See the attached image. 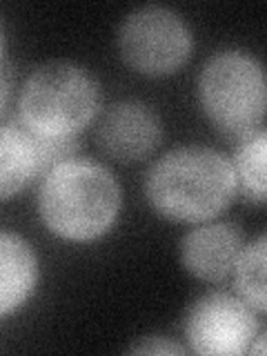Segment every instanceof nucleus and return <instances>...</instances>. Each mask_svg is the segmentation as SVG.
Masks as SVG:
<instances>
[{
    "label": "nucleus",
    "mask_w": 267,
    "mask_h": 356,
    "mask_svg": "<svg viewBox=\"0 0 267 356\" xmlns=\"http://www.w3.org/2000/svg\"><path fill=\"white\" fill-rule=\"evenodd\" d=\"M38 281V261L16 234L0 232V316L18 309Z\"/></svg>",
    "instance_id": "nucleus-10"
},
{
    "label": "nucleus",
    "mask_w": 267,
    "mask_h": 356,
    "mask_svg": "<svg viewBox=\"0 0 267 356\" xmlns=\"http://www.w3.org/2000/svg\"><path fill=\"white\" fill-rule=\"evenodd\" d=\"M265 236H261L250 248H243L236 263H234V283H236L238 296L248 303L256 314L267 309L265 298Z\"/></svg>",
    "instance_id": "nucleus-12"
},
{
    "label": "nucleus",
    "mask_w": 267,
    "mask_h": 356,
    "mask_svg": "<svg viewBox=\"0 0 267 356\" xmlns=\"http://www.w3.org/2000/svg\"><path fill=\"white\" fill-rule=\"evenodd\" d=\"M0 60H3V36H0Z\"/></svg>",
    "instance_id": "nucleus-15"
},
{
    "label": "nucleus",
    "mask_w": 267,
    "mask_h": 356,
    "mask_svg": "<svg viewBox=\"0 0 267 356\" xmlns=\"http://www.w3.org/2000/svg\"><path fill=\"white\" fill-rule=\"evenodd\" d=\"M94 76L72 63H47L22 85L18 122L36 136L76 138L98 114Z\"/></svg>",
    "instance_id": "nucleus-3"
},
{
    "label": "nucleus",
    "mask_w": 267,
    "mask_h": 356,
    "mask_svg": "<svg viewBox=\"0 0 267 356\" xmlns=\"http://www.w3.org/2000/svg\"><path fill=\"white\" fill-rule=\"evenodd\" d=\"M120 54L145 76H170L187 63L192 36L183 18L167 7H143L122 20Z\"/></svg>",
    "instance_id": "nucleus-5"
},
{
    "label": "nucleus",
    "mask_w": 267,
    "mask_h": 356,
    "mask_svg": "<svg viewBox=\"0 0 267 356\" xmlns=\"http://www.w3.org/2000/svg\"><path fill=\"white\" fill-rule=\"evenodd\" d=\"M129 352L131 354H183V348L165 337H152L136 343Z\"/></svg>",
    "instance_id": "nucleus-13"
},
{
    "label": "nucleus",
    "mask_w": 267,
    "mask_h": 356,
    "mask_svg": "<svg viewBox=\"0 0 267 356\" xmlns=\"http://www.w3.org/2000/svg\"><path fill=\"white\" fill-rule=\"evenodd\" d=\"M243 250V234L232 222H209L194 227L183 238L181 261L185 270L200 281L218 283L234 272Z\"/></svg>",
    "instance_id": "nucleus-8"
},
{
    "label": "nucleus",
    "mask_w": 267,
    "mask_h": 356,
    "mask_svg": "<svg viewBox=\"0 0 267 356\" xmlns=\"http://www.w3.org/2000/svg\"><path fill=\"white\" fill-rule=\"evenodd\" d=\"M265 154H267V134L261 127L259 131L241 138L232 167L236 174L238 189L254 203H265L267 178H265Z\"/></svg>",
    "instance_id": "nucleus-11"
},
{
    "label": "nucleus",
    "mask_w": 267,
    "mask_h": 356,
    "mask_svg": "<svg viewBox=\"0 0 267 356\" xmlns=\"http://www.w3.org/2000/svg\"><path fill=\"white\" fill-rule=\"evenodd\" d=\"M198 98L207 118L227 136L241 140L259 131L267 105L261 63L243 51L211 56L200 72Z\"/></svg>",
    "instance_id": "nucleus-4"
},
{
    "label": "nucleus",
    "mask_w": 267,
    "mask_h": 356,
    "mask_svg": "<svg viewBox=\"0 0 267 356\" xmlns=\"http://www.w3.org/2000/svg\"><path fill=\"white\" fill-rule=\"evenodd\" d=\"M47 174L40 159V138L20 122L0 125V200L22 192Z\"/></svg>",
    "instance_id": "nucleus-9"
},
{
    "label": "nucleus",
    "mask_w": 267,
    "mask_h": 356,
    "mask_svg": "<svg viewBox=\"0 0 267 356\" xmlns=\"http://www.w3.org/2000/svg\"><path fill=\"white\" fill-rule=\"evenodd\" d=\"M11 83H14V72H11L9 67H0V114H3L9 103Z\"/></svg>",
    "instance_id": "nucleus-14"
},
{
    "label": "nucleus",
    "mask_w": 267,
    "mask_h": 356,
    "mask_svg": "<svg viewBox=\"0 0 267 356\" xmlns=\"http://www.w3.org/2000/svg\"><path fill=\"white\" fill-rule=\"evenodd\" d=\"M185 332L196 354L238 356L250 352L259 337V318L241 296L216 292L196 300L187 314Z\"/></svg>",
    "instance_id": "nucleus-6"
},
{
    "label": "nucleus",
    "mask_w": 267,
    "mask_h": 356,
    "mask_svg": "<svg viewBox=\"0 0 267 356\" xmlns=\"http://www.w3.org/2000/svg\"><path fill=\"white\" fill-rule=\"evenodd\" d=\"M163 136L161 120L143 103H118L100 120L98 143L105 154L122 163H134L159 147Z\"/></svg>",
    "instance_id": "nucleus-7"
},
{
    "label": "nucleus",
    "mask_w": 267,
    "mask_h": 356,
    "mask_svg": "<svg viewBox=\"0 0 267 356\" xmlns=\"http://www.w3.org/2000/svg\"><path fill=\"white\" fill-rule=\"evenodd\" d=\"M120 209L116 178L94 161H65L38 183L42 222L65 241H94L114 225Z\"/></svg>",
    "instance_id": "nucleus-2"
},
{
    "label": "nucleus",
    "mask_w": 267,
    "mask_h": 356,
    "mask_svg": "<svg viewBox=\"0 0 267 356\" xmlns=\"http://www.w3.org/2000/svg\"><path fill=\"white\" fill-rule=\"evenodd\" d=\"M238 192L236 174L225 154L187 145L165 154L147 174L145 194L156 214L174 222L216 218Z\"/></svg>",
    "instance_id": "nucleus-1"
}]
</instances>
